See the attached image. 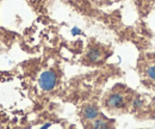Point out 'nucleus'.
Instances as JSON below:
<instances>
[{
  "instance_id": "1",
  "label": "nucleus",
  "mask_w": 155,
  "mask_h": 129,
  "mask_svg": "<svg viewBox=\"0 0 155 129\" xmlns=\"http://www.w3.org/2000/svg\"><path fill=\"white\" fill-rule=\"evenodd\" d=\"M127 104V98L122 92H111L106 100H105V105L110 109V110H120L124 109Z\"/></svg>"
},
{
  "instance_id": "2",
  "label": "nucleus",
  "mask_w": 155,
  "mask_h": 129,
  "mask_svg": "<svg viewBox=\"0 0 155 129\" xmlns=\"http://www.w3.org/2000/svg\"><path fill=\"white\" fill-rule=\"evenodd\" d=\"M58 83V76L54 71H44L38 79L39 87L43 91H51Z\"/></svg>"
},
{
  "instance_id": "3",
  "label": "nucleus",
  "mask_w": 155,
  "mask_h": 129,
  "mask_svg": "<svg viewBox=\"0 0 155 129\" xmlns=\"http://www.w3.org/2000/svg\"><path fill=\"white\" fill-rule=\"evenodd\" d=\"M99 116V110L94 104H86L82 108V117L87 121H93Z\"/></svg>"
},
{
  "instance_id": "4",
  "label": "nucleus",
  "mask_w": 155,
  "mask_h": 129,
  "mask_svg": "<svg viewBox=\"0 0 155 129\" xmlns=\"http://www.w3.org/2000/svg\"><path fill=\"white\" fill-rule=\"evenodd\" d=\"M86 57L90 62L97 63L99 61H101V59H103V50L98 47H91L86 54Z\"/></svg>"
},
{
  "instance_id": "5",
  "label": "nucleus",
  "mask_w": 155,
  "mask_h": 129,
  "mask_svg": "<svg viewBox=\"0 0 155 129\" xmlns=\"http://www.w3.org/2000/svg\"><path fill=\"white\" fill-rule=\"evenodd\" d=\"M91 127H93V128H98V129H101V128H109L110 127V124H109V122L106 121V120H104V118H94L93 121H92V124H91Z\"/></svg>"
},
{
  "instance_id": "6",
  "label": "nucleus",
  "mask_w": 155,
  "mask_h": 129,
  "mask_svg": "<svg viewBox=\"0 0 155 129\" xmlns=\"http://www.w3.org/2000/svg\"><path fill=\"white\" fill-rule=\"evenodd\" d=\"M143 104H144V100H143V98L140 94H137L135 98L133 99V102H131V105H133L134 110H141Z\"/></svg>"
},
{
  "instance_id": "7",
  "label": "nucleus",
  "mask_w": 155,
  "mask_h": 129,
  "mask_svg": "<svg viewBox=\"0 0 155 129\" xmlns=\"http://www.w3.org/2000/svg\"><path fill=\"white\" fill-rule=\"evenodd\" d=\"M147 75H148L149 79L155 80V65H152L147 68Z\"/></svg>"
},
{
  "instance_id": "8",
  "label": "nucleus",
  "mask_w": 155,
  "mask_h": 129,
  "mask_svg": "<svg viewBox=\"0 0 155 129\" xmlns=\"http://www.w3.org/2000/svg\"><path fill=\"white\" fill-rule=\"evenodd\" d=\"M72 32H73V35H79V34H81V30H79L78 28H74L72 30Z\"/></svg>"
},
{
  "instance_id": "9",
  "label": "nucleus",
  "mask_w": 155,
  "mask_h": 129,
  "mask_svg": "<svg viewBox=\"0 0 155 129\" xmlns=\"http://www.w3.org/2000/svg\"><path fill=\"white\" fill-rule=\"evenodd\" d=\"M50 126H51V123H45V124L42 126V128H48V127H50Z\"/></svg>"
},
{
  "instance_id": "10",
  "label": "nucleus",
  "mask_w": 155,
  "mask_h": 129,
  "mask_svg": "<svg viewBox=\"0 0 155 129\" xmlns=\"http://www.w3.org/2000/svg\"><path fill=\"white\" fill-rule=\"evenodd\" d=\"M153 87H154V90H155V83L153 84Z\"/></svg>"
}]
</instances>
